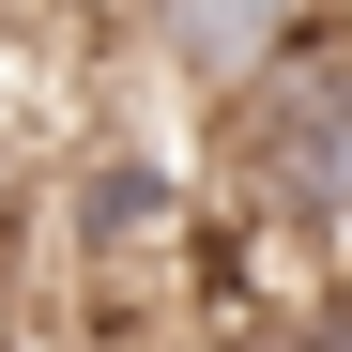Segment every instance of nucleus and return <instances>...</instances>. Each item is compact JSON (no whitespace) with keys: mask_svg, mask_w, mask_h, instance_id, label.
<instances>
[{"mask_svg":"<svg viewBox=\"0 0 352 352\" xmlns=\"http://www.w3.org/2000/svg\"><path fill=\"white\" fill-rule=\"evenodd\" d=\"M214 153H230V184H245L261 214H291V230H352V31L307 16L291 77H261L245 107H230Z\"/></svg>","mask_w":352,"mask_h":352,"instance_id":"nucleus-1","label":"nucleus"},{"mask_svg":"<svg viewBox=\"0 0 352 352\" xmlns=\"http://www.w3.org/2000/svg\"><path fill=\"white\" fill-rule=\"evenodd\" d=\"M62 230H77V261H92V276H153V261H184L199 184H184L153 138H92V153L62 168Z\"/></svg>","mask_w":352,"mask_h":352,"instance_id":"nucleus-2","label":"nucleus"},{"mask_svg":"<svg viewBox=\"0 0 352 352\" xmlns=\"http://www.w3.org/2000/svg\"><path fill=\"white\" fill-rule=\"evenodd\" d=\"M123 46H153V62H184L199 77V107L230 123L261 77H291V46H307V16H138Z\"/></svg>","mask_w":352,"mask_h":352,"instance_id":"nucleus-3","label":"nucleus"}]
</instances>
